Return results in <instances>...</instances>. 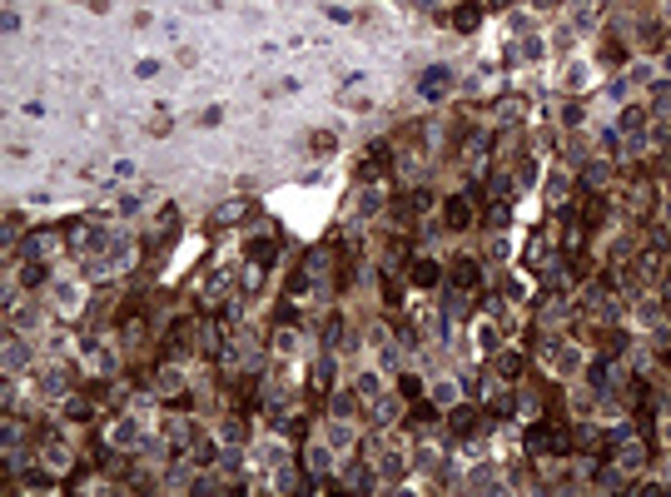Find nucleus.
I'll return each mask as SVG.
<instances>
[{
  "label": "nucleus",
  "instance_id": "1",
  "mask_svg": "<svg viewBox=\"0 0 671 497\" xmlns=\"http://www.w3.org/2000/svg\"><path fill=\"white\" fill-rule=\"evenodd\" d=\"M447 224H453V229H463V224H468V204H463V199H453V204H447Z\"/></svg>",
  "mask_w": 671,
  "mask_h": 497
}]
</instances>
